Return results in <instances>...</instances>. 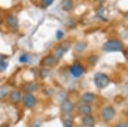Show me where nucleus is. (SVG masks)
<instances>
[{
  "label": "nucleus",
  "mask_w": 128,
  "mask_h": 127,
  "mask_svg": "<svg viewBox=\"0 0 128 127\" xmlns=\"http://www.w3.org/2000/svg\"><path fill=\"white\" fill-rule=\"evenodd\" d=\"M94 82L96 86L99 89H104L110 83V79L108 75L102 73H96L94 76Z\"/></svg>",
  "instance_id": "f257e3e1"
},
{
  "label": "nucleus",
  "mask_w": 128,
  "mask_h": 127,
  "mask_svg": "<svg viewBox=\"0 0 128 127\" xmlns=\"http://www.w3.org/2000/svg\"><path fill=\"white\" fill-rule=\"evenodd\" d=\"M123 49V44L119 40H109L104 45V50L106 52H116L121 51Z\"/></svg>",
  "instance_id": "f03ea898"
},
{
  "label": "nucleus",
  "mask_w": 128,
  "mask_h": 127,
  "mask_svg": "<svg viewBox=\"0 0 128 127\" xmlns=\"http://www.w3.org/2000/svg\"><path fill=\"white\" fill-rule=\"evenodd\" d=\"M115 115V110L112 106H107L104 109L102 110L101 113V116L102 119L104 121H109V120H113Z\"/></svg>",
  "instance_id": "7ed1b4c3"
},
{
  "label": "nucleus",
  "mask_w": 128,
  "mask_h": 127,
  "mask_svg": "<svg viewBox=\"0 0 128 127\" xmlns=\"http://www.w3.org/2000/svg\"><path fill=\"white\" fill-rule=\"evenodd\" d=\"M70 73L74 78H80L84 74V69L80 64L76 63V64L72 65L70 67Z\"/></svg>",
  "instance_id": "20e7f679"
},
{
  "label": "nucleus",
  "mask_w": 128,
  "mask_h": 127,
  "mask_svg": "<svg viewBox=\"0 0 128 127\" xmlns=\"http://www.w3.org/2000/svg\"><path fill=\"white\" fill-rule=\"evenodd\" d=\"M22 102H23L24 105L26 108H32L34 107V105L36 104V98L34 95H32L31 93H26L22 97Z\"/></svg>",
  "instance_id": "39448f33"
},
{
  "label": "nucleus",
  "mask_w": 128,
  "mask_h": 127,
  "mask_svg": "<svg viewBox=\"0 0 128 127\" xmlns=\"http://www.w3.org/2000/svg\"><path fill=\"white\" fill-rule=\"evenodd\" d=\"M68 49H69V45L67 43L60 44L55 50V57L56 59H61L65 55V53L68 50Z\"/></svg>",
  "instance_id": "423d86ee"
},
{
  "label": "nucleus",
  "mask_w": 128,
  "mask_h": 127,
  "mask_svg": "<svg viewBox=\"0 0 128 127\" xmlns=\"http://www.w3.org/2000/svg\"><path fill=\"white\" fill-rule=\"evenodd\" d=\"M6 22H7L8 26L12 30H16L19 26V20L18 18L16 15H10L6 19Z\"/></svg>",
  "instance_id": "0eeeda50"
},
{
  "label": "nucleus",
  "mask_w": 128,
  "mask_h": 127,
  "mask_svg": "<svg viewBox=\"0 0 128 127\" xmlns=\"http://www.w3.org/2000/svg\"><path fill=\"white\" fill-rule=\"evenodd\" d=\"M56 62V58L54 56L49 55L43 58V60L40 61V65L43 67H50L53 66Z\"/></svg>",
  "instance_id": "6e6552de"
},
{
  "label": "nucleus",
  "mask_w": 128,
  "mask_h": 127,
  "mask_svg": "<svg viewBox=\"0 0 128 127\" xmlns=\"http://www.w3.org/2000/svg\"><path fill=\"white\" fill-rule=\"evenodd\" d=\"M61 108L63 113H65V114H69V113H71L74 110V104L72 103L71 101H69V100H68V99H65L62 102Z\"/></svg>",
  "instance_id": "1a4fd4ad"
},
{
  "label": "nucleus",
  "mask_w": 128,
  "mask_h": 127,
  "mask_svg": "<svg viewBox=\"0 0 128 127\" xmlns=\"http://www.w3.org/2000/svg\"><path fill=\"white\" fill-rule=\"evenodd\" d=\"M95 98H96V96H95L92 92H86V93H84L83 95H82L81 100L84 103L90 104L95 101Z\"/></svg>",
  "instance_id": "9d476101"
},
{
  "label": "nucleus",
  "mask_w": 128,
  "mask_h": 127,
  "mask_svg": "<svg viewBox=\"0 0 128 127\" xmlns=\"http://www.w3.org/2000/svg\"><path fill=\"white\" fill-rule=\"evenodd\" d=\"M10 102L14 104H17L22 101V94L19 91H13L10 96Z\"/></svg>",
  "instance_id": "9b49d317"
},
{
  "label": "nucleus",
  "mask_w": 128,
  "mask_h": 127,
  "mask_svg": "<svg viewBox=\"0 0 128 127\" xmlns=\"http://www.w3.org/2000/svg\"><path fill=\"white\" fill-rule=\"evenodd\" d=\"M38 88V84L34 83V82H29L23 85V91L26 93H32V92L37 91Z\"/></svg>",
  "instance_id": "f8f14e48"
},
{
  "label": "nucleus",
  "mask_w": 128,
  "mask_h": 127,
  "mask_svg": "<svg viewBox=\"0 0 128 127\" xmlns=\"http://www.w3.org/2000/svg\"><path fill=\"white\" fill-rule=\"evenodd\" d=\"M82 124L86 127H93L95 125V120L92 115H86L82 118Z\"/></svg>",
  "instance_id": "ddd939ff"
},
{
  "label": "nucleus",
  "mask_w": 128,
  "mask_h": 127,
  "mask_svg": "<svg viewBox=\"0 0 128 127\" xmlns=\"http://www.w3.org/2000/svg\"><path fill=\"white\" fill-rule=\"evenodd\" d=\"M79 113L83 116L89 115L92 113V107H90V104L84 103L79 108Z\"/></svg>",
  "instance_id": "4468645a"
},
{
  "label": "nucleus",
  "mask_w": 128,
  "mask_h": 127,
  "mask_svg": "<svg viewBox=\"0 0 128 127\" xmlns=\"http://www.w3.org/2000/svg\"><path fill=\"white\" fill-rule=\"evenodd\" d=\"M73 7H74V3L72 0H62V9L64 11L68 12L73 9Z\"/></svg>",
  "instance_id": "2eb2a0df"
},
{
  "label": "nucleus",
  "mask_w": 128,
  "mask_h": 127,
  "mask_svg": "<svg viewBox=\"0 0 128 127\" xmlns=\"http://www.w3.org/2000/svg\"><path fill=\"white\" fill-rule=\"evenodd\" d=\"M9 93V89L7 86H0V99H4Z\"/></svg>",
  "instance_id": "dca6fc26"
},
{
  "label": "nucleus",
  "mask_w": 128,
  "mask_h": 127,
  "mask_svg": "<svg viewBox=\"0 0 128 127\" xmlns=\"http://www.w3.org/2000/svg\"><path fill=\"white\" fill-rule=\"evenodd\" d=\"M86 44H84V43H82V42L78 43V44H76V46H75L76 51H77V52H80V53L83 52V51L86 50Z\"/></svg>",
  "instance_id": "f3484780"
},
{
  "label": "nucleus",
  "mask_w": 128,
  "mask_h": 127,
  "mask_svg": "<svg viewBox=\"0 0 128 127\" xmlns=\"http://www.w3.org/2000/svg\"><path fill=\"white\" fill-rule=\"evenodd\" d=\"M30 61V56L28 54H23L20 56L19 61L20 63H28Z\"/></svg>",
  "instance_id": "a211bd4d"
},
{
  "label": "nucleus",
  "mask_w": 128,
  "mask_h": 127,
  "mask_svg": "<svg viewBox=\"0 0 128 127\" xmlns=\"http://www.w3.org/2000/svg\"><path fill=\"white\" fill-rule=\"evenodd\" d=\"M54 1L55 0H41L40 1L41 6H42L43 8H47L52 4V3H54Z\"/></svg>",
  "instance_id": "6ab92c4d"
},
{
  "label": "nucleus",
  "mask_w": 128,
  "mask_h": 127,
  "mask_svg": "<svg viewBox=\"0 0 128 127\" xmlns=\"http://www.w3.org/2000/svg\"><path fill=\"white\" fill-rule=\"evenodd\" d=\"M40 77H41V79H46L47 77H48V75H49V70L48 69H46V68H43V69H41L40 72Z\"/></svg>",
  "instance_id": "aec40b11"
},
{
  "label": "nucleus",
  "mask_w": 128,
  "mask_h": 127,
  "mask_svg": "<svg viewBox=\"0 0 128 127\" xmlns=\"http://www.w3.org/2000/svg\"><path fill=\"white\" fill-rule=\"evenodd\" d=\"M63 126L65 127H72L73 126V120H70V119H64L62 120Z\"/></svg>",
  "instance_id": "412c9836"
},
{
  "label": "nucleus",
  "mask_w": 128,
  "mask_h": 127,
  "mask_svg": "<svg viewBox=\"0 0 128 127\" xmlns=\"http://www.w3.org/2000/svg\"><path fill=\"white\" fill-rule=\"evenodd\" d=\"M8 67V63L4 61H0V73H3L4 72Z\"/></svg>",
  "instance_id": "4be33fe9"
},
{
  "label": "nucleus",
  "mask_w": 128,
  "mask_h": 127,
  "mask_svg": "<svg viewBox=\"0 0 128 127\" xmlns=\"http://www.w3.org/2000/svg\"><path fill=\"white\" fill-rule=\"evenodd\" d=\"M56 36L57 39H62V38L64 37V32L62 30H58L56 33Z\"/></svg>",
  "instance_id": "5701e85b"
},
{
  "label": "nucleus",
  "mask_w": 128,
  "mask_h": 127,
  "mask_svg": "<svg viewBox=\"0 0 128 127\" xmlns=\"http://www.w3.org/2000/svg\"><path fill=\"white\" fill-rule=\"evenodd\" d=\"M114 127H128V124L126 122H120Z\"/></svg>",
  "instance_id": "b1692460"
},
{
  "label": "nucleus",
  "mask_w": 128,
  "mask_h": 127,
  "mask_svg": "<svg viewBox=\"0 0 128 127\" xmlns=\"http://www.w3.org/2000/svg\"><path fill=\"white\" fill-rule=\"evenodd\" d=\"M125 56L126 57V59H127V60H128V50H126V52H125Z\"/></svg>",
  "instance_id": "393cba45"
},
{
  "label": "nucleus",
  "mask_w": 128,
  "mask_h": 127,
  "mask_svg": "<svg viewBox=\"0 0 128 127\" xmlns=\"http://www.w3.org/2000/svg\"><path fill=\"white\" fill-rule=\"evenodd\" d=\"M0 127H9V126H8L7 124H4V125H2V126H0Z\"/></svg>",
  "instance_id": "a878e982"
},
{
  "label": "nucleus",
  "mask_w": 128,
  "mask_h": 127,
  "mask_svg": "<svg viewBox=\"0 0 128 127\" xmlns=\"http://www.w3.org/2000/svg\"><path fill=\"white\" fill-rule=\"evenodd\" d=\"M126 117L128 118V109L126 110Z\"/></svg>",
  "instance_id": "bb28decb"
},
{
  "label": "nucleus",
  "mask_w": 128,
  "mask_h": 127,
  "mask_svg": "<svg viewBox=\"0 0 128 127\" xmlns=\"http://www.w3.org/2000/svg\"><path fill=\"white\" fill-rule=\"evenodd\" d=\"M1 20H2V15H1V14H0V21H1Z\"/></svg>",
  "instance_id": "cd10ccee"
}]
</instances>
